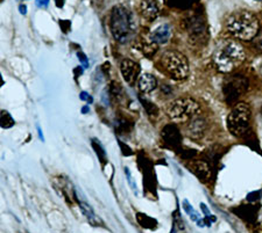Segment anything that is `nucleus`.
I'll return each instance as SVG.
<instances>
[{
    "mask_svg": "<svg viewBox=\"0 0 262 233\" xmlns=\"http://www.w3.org/2000/svg\"><path fill=\"white\" fill-rule=\"evenodd\" d=\"M246 54L243 45L236 41H224L215 48L212 63L215 70L222 73H231L243 64Z\"/></svg>",
    "mask_w": 262,
    "mask_h": 233,
    "instance_id": "f257e3e1",
    "label": "nucleus"
},
{
    "mask_svg": "<svg viewBox=\"0 0 262 233\" xmlns=\"http://www.w3.org/2000/svg\"><path fill=\"white\" fill-rule=\"evenodd\" d=\"M226 31L236 40L252 41L260 31V23L251 12L240 11L229 16L226 21Z\"/></svg>",
    "mask_w": 262,
    "mask_h": 233,
    "instance_id": "f03ea898",
    "label": "nucleus"
},
{
    "mask_svg": "<svg viewBox=\"0 0 262 233\" xmlns=\"http://www.w3.org/2000/svg\"><path fill=\"white\" fill-rule=\"evenodd\" d=\"M110 29L118 42L120 43L128 42L137 29L132 12L127 7L121 5L113 7L110 15Z\"/></svg>",
    "mask_w": 262,
    "mask_h": 233,
    "instance_id": "7ed1b4c3",
    "label": "nucleus"
},
{
    "mask_svg": "<svg viewBox=\"0 0 262 233\" xmlns=\"http://www.w3.org/2000/svg\"><path fill=\"white\" fill-rule=\"evenodd\" d=\"M160 70L174 80H185L189 77L190 66L187 57L176 50H167L159 61Z\"/></svg>",
    "mask_w": 262,
    "mask_h": 233,
    "instance_id": "20e7f679",
    "label": "nucleus"
},
{
    "mask_svg": "<svg viewBox=\"0 0 262 233\" xmlns=\"http://www.w3.org/2000/svg\"><path fill=\"white\" fill-rule=\"evenodd\" d=\"M227 128L233 136L243 139L252 133L251 108L247 103L238 102L233 106L227 116Z\"/></svg>",
    "mask_w": 262,
    "mask_h": 233,
    "instance_id": "39448f33",
    "label": "nucleus"
},
{
    "mask_svg": "<svg viewBox=\"0 0 262 233\" xmlns=\"http://www.w3.org/2000/svg\"><path fill=\"white\" fill-rule=\"evenodd\" d=\"M183 28L187 32L191 43L196 45L205 44L209 40V28L205 15L198 10L185 16L183 19Z\"/></svg>",
    "mask_w": 262,
    "mask_h": 233,
    "instance_id": "423d86ee",
    "label": "nucleus"
},
{
    "mask_svg": "<svg viewBox=\"0 0 262 233\" xmlns=\"http://www.w3.org/2000/svg\"><path fill=\"white\" fill-rule=\"evenodd\" d=\"M201 106L191 97H180L167 106L166 113L176 123H187L189 120L198 115Z\"/></svg>",
    "mask_w": 262,
    "mask_h": 233,
    "instance_id": "0eeeda50",
    "label": "nucleus"
},
{
    "mask_svg": "<svg viewBox=\"0 0 262 233\" xmlns=\"http://www.w3.org/2000/svg\"><path fill=\"white\" fill-rule=\"evenodd\" d=\"M248 79L242 74H233L224 80L223 93L227 105L234 106L240 96L248 90Z\"/></svg>",
    "mask_w": 262,
    "mask_h": 233,
    "instance_id": "6e6552de",
    "label": "nucleus"
},
{
    "mask_svg": "<svg viewBox=\"0 0 262 233\" xmlns=\"http://www.w3.org/2000/svg\"><path fill=\"white\" fill-rule=\"evenodd\" d=\"M206 129H208V122L200 114L189 120L185 124V133L190 138L195 139V141L204 137Z\"/></svg>",
    "mask_w": 262,
    "mask_h": 233,
    "instance_id": "1a4fd4ad",
    "label": "nucleus"
},
{
    "mask_svg": "<svg viewBox=\"0 0 262 233\" xmlns=\"http://www.w3.org/2000/svg\"><path fill=\"white\" fill-rule=\"evenodd\" d=\"M119 67L121 75L128 85L132 86V85L138 82L139 77H140V65L137 62H134L133 59L125 58L120 62Z\"/></svg>",
    "mask_w": 262,
    "mask_h": 233,
    "instance_id": "9d476101",
    "label": "nucleus"
},
{
    "mask_svg": "<svg viewBox=\"0 0 262 233\" xmlns=\"http://www.w3.org/2000/svg\"><path fill=\"white\" fill-rule=\"evenodd\" d=\"M161 137L171 149L179 151L182 147V134L176 124L164 125L161 131Z\"/></svg>",
    "mask_w": 262,
    "mask_h": 233,
    "instance_id": "9b49d317",
    "label": "nucleus"
},
{
    "mask_svg": "<svg viewBox=\"0 0 262 233\" xmlns=\"http://www.w3.org/2000/svg\"><path fill=\"white\" fill-rule=\"evenodd\" d=\"M188 167L202 182H208L212 177V166L206 160H190Z\"/></svg>",
    "mask_w": 262,
    "mask_h": 233,
    "instance_id": "f8f14e48",
    "label": "nucleus"
},
{
    "mask_svg": "<svg viewBox=\"0 0 262 233\" xmlns=\"http://www.w3.org/2000/svg\"><path fill=\"white\" fill-rule=\"evenodd\" d=\"M233 213L236 216H239L242 219H244L245 222L254 224L257 219V214H259V205H256L255 203L242 205L233 209Z\"/></svg>",
    "mask_w": 262,
    "mask_h": 233,
    "instance_id": "ddd939ff",
    "label": "nucleus"
},
{
    "mask_svg": "<svg viewBox=\"0 0 262 233\" xmlns=\"http://www.w3.org/2000/svg\"><path fill=\"white\" fill-rule=\"evenodd\" d=\"M139 11H140L143 18L148 21H154L160 13L158 3L155 0H141L140 5H139Z\"/></svg>",
    "mask_w": 262,
    "mask_h": 233,
    "instance_id": "4468645a",
    "label": "nucleus"
},
{
    "mask_svg": "<svg viewBox=\"0 0 262 233\" xmlns=\"http://www.w3.org/2000/svg\"><path fill=\"white\" fill-rule=\"evenodd\" d=\"M170 37H171V28L169 24L164 23V24H161V26H159L150 33L149 40L155 42V43H158L159 45H162V44L168 43V41L170 40Z\"/></svg>",
    "mask_w": 262,
    "mask_h": 233,
    "instance_id": "2eb2a0df",
    "label": "nucleus"
},
{
    "mask_svg": "<svg viewBox=\"0 0 262 233\" xmlns=\"http://www.w3.org/2000/svg\"><path fill=\"white\" fill-rule=\"evenodd\" d=\"M156 86H158V80L150 73H143L139 77L138 87L142 93H150L153 92Z\"/></svg>",
    "mask_w": 262,
    "mask_h": 233,
    "instance_id": "dca6fc26",
    "label": "nucleus"
},
{
    "mask_svg": "<svg viewBox=\"0 0 262 233\" xmlns=\"http://www.w3.org/2000/svg\"><path fill=\"white\" fill-rule=\"evenodd\" d=\"M78 203H79V208H81L83 215L85 216L86 219L89 220V223H90L92 226L96 227V226H103V225H104L103 222H101L98 216H97V215L94 213V210H92V208H91L90 205H89L88 203L81 202V201H78Z\"/></svg>",
    "mask_w": 262,
    "mask_h": 233,
    "instance_id": "f3484780",
    "label": "nucleus"
},
{
    "mask_svg": "<svg viewBox=\"0 0 262 233\" xmlns=\"http://www.w3.org/2000/svg\"><path fill=\"white\" fill-rule=\"evenodd\" d=\"M224 153V150L222 149L219 145H214V146H211L209 147L208 150L205 151L204 157H205V160L208 162L211 166H214L215 163L218 164V160L221 159V157Z\"/></svg>",
    "mask_w": 262,
    "mask_h": 233,
    "instance_id": "a211bd4d",
    "label": "nucleus"
},
{
    "mask_svg": "<svg viewBox=\"0 0 262 233\" xmlns=\"http://www.w3.org/2000/svg\"><path fill=\"white\" fill-rule=\"evenodd\" d=\"M139 50L143 54V56L147 58H151L155 56V54L158 53L159 50V44L155 43L151 40L148 41H142L140 44H139Z\"/></svg>",
    "mask_w": 262,
    "mask_h": 233,
    "instance_id": "6ab92c4d",
    "label": "nucleus"
},
{
    "mask_svg": "<svg viewBox=\"0 0 262 233\" xmlns=\"http://www.w3.org/2000/svg\"><path fill=\"white\" fill-rule=\"evenodd\" d=\"M115 129L119 135H128L133 129V122L126 117H118L115 122Z\"/></svg>",
    "mask_w": 262,
    "mask_h": 233,
    "instance_id": "aec40b11",
    "label": "nucleus"
},
{
    "mask_svg": "<svg viewBox=\"0 0 262 233\" xmlns=\"http://www.w3.org/2000/svg\"><path fill=\"white\" fill-rule=\"evenodd\" d=\"M137 220H138V223L145 228H149V230H155V228L158 227V220L149 217V216H147L146 214L138 213L137 214Z\"/></svg>",
    "mask_w": 262,
    "mask_h": 233,
    "instance_id": "412c9836",
    "label": "nucleus"
},
{
    "mask_svg": "<svg viewBox=\"0 0 262 233\" xmlns=\"http://www.w3.org/2000/svg\"><path fill=\"white\" fill-rule=\"evenodd\" d=\"M164 3H166L167 6L181 11L190 10L193 4H195L193 0H164Z\"/></svg>",
    "mask_w": 262,
    "mask_h": 233,
    "instance_id": "4be33fe9",
    "label": "nucleus"
},
{
    "mask_svg": "<svg viewBox=\"0 0 262 233\" xmlns=\"http://www.w3.org/2000/svg\"><path fill=\"white\" fill-rule=\"evenodd\" d=\"M124 90H122L121 85L117 82H112L108 86V95L111 99L116 101L124 100Z\"/></svg>",
    "mask_w": 262,
    "mask_h": 233,
    "instance_id": "5701e85b",
    "label": "nucleus"
},
{
    "mask_svg": "<svg viewBox=\"0 0 262 233\" xmlns=\"http://www.w3.org/2000/svg\"><path fill=\"white\" fill-rule=\"evenodd\" d=\"M140 101H141L143 108H145L146 113L148 114V115H149L150 117H158L159 116L158 106L151 102V101H149V100L143 99V97H140Z\"/></svg>",
    "mask_w": 262,
    "mask_h": 233,
    "instance_id": "b1692460",
    "label": "nucleus"
},
{
    "mask_svg": "<svg viewBox=\"0 0 262 233\" xmlns=\"http://www.w3.org/2000/svg\"><path fill=\"white\" fill-rule=\"evenodd\" d=\"M15 124V122L12 116L10 115V113L7 110H2V115H0V125L4 129H10Z\"/></svg>",
    "mask_w": 262,
    "mask_h": 233,
    "instance_id": "393cba45",
    "label": "nucleus"
},
{
    "mask_svg": "<svg viewBox=\"0 0 262 233\" xmlns=\"http://www.w3.org/2000/svg\"><path fill=\"white\" fill-rule=\"evenodd\" d=\"M92 147H94L96 154L98 156L100 163L101 164L106 163V153H105L104 147L101 146V144L97 141V139H92Z\"/></svg>",
    "mask_w": 262,
    "mask_h": 233,
    "instance_id": "a878e982",
    "label": "nucleus"
},
{
    "mask_svg": "<svg viewBox=\"0 0 262 233\" xmlns=\"http://www.w3.org/2000/svg\"><path fill=\"white\" fill-rule=\"evenodd\" d=\"M179 152V154L182 159L184 160H192L195 159V157L197 156V151L193 150V149H187V147H181V149L177 151Z\"/></svg>",
    "mask_w": 262,
    "mask_h": 233,
    "instance_id": "bb28decb",
    "label": "nucleus"
},
{
    "mask_svg": "<svg viewBox=\"0 0 262 233\" xmlns=\"http://www.w3.org/2000/svg\"><path fill=\"white\" fill-rule=\"evenodd\" d=\"M253 44H254V48L259 51H262V28H260L259 33L256 34V36L253 40Z\"/></svg>",
    "mask_w": 262,
    "mask_h": 233,
    "instance_id": "cd10ccee",
    "label": "nucleus"
},
{
    "mask_svg": "<svg viewBox=\"0 0 262 233\" xmlns=\"http://www.w3.org/2000/svg\"><path fill=\"white\" fill-rule=\"evenodd\" d=\"M183 206H184V210L187 211V214L191 216V219H193V220H198V219H197V215H196V213H195V211H193L191 204H190V203H189L188 201H184V202H183Z\"/></svg>",
    "mask_w": 262,
    "mask_h": 233,
    "instance_id": "c85d7f7f",
    "label": "nucleus"
},
{
    "mask_svg": "<svg viewBox=\"0 0 262 233\" xmlns=\"http://www.w3.org/2000/svg\"><path fill=\"white\" fill-rule=\"evenodd\" d=\"M261 198V192H254V193H251L248 194L247 196V201L249 203H256Z\"/></svg>",
    "mask_w": 262,
    "mask_h": 233,
    "instance_id": "c756f323",
    "label": "nucleus"
},
{
    "mask_svg": "<svg viewBox=\"0 0 262 233\" xmlns=\"http://www.w3.org/2000/svg\"><path fill=\"white\" fill-rule=\"evenodd\" d=\"M70 26H71V23L69 20H60V27L63 31V33H66V34L69 33Z\"/></svg>",
    "mask_w": 262,
    "mask_h": 233,
    "instance_id": "7c9ffc66",
    "label": "nucleus"
},
{
    "mask_svg": "<svg viewBox=\"0 0 262 233\" xmlns=\"http://www.w3.org/2000/svg\"><path fill=\"white\" fill-rule=\"evenodd\" d=\"M77 57L79 58V62L82 63L83 66H85V67H88V66H89V61H88V57H86L85 55H84L82 51H78V53H77Z\"/></svg>",
    "mask_w": 262,
    "mask_h": 233,
    "instance_id": "2f4dec72",
    "label": "nucleus"
},
{
    "mask_svg": "<svg viewBox=\"0 0 262 233\" xmlns=\"http://www.w3.org/2000/svg\"><path fill=\"white\" fill-rule=\"evenodd\" d=\"M119 144H120V147L122 150V153H124L125 156H132V150H130L127 145H125V144H122L121 142H119Z\"/></svg>",
    "mask_w": 262,
    "mask_h": 233,
    "instance_id": "473e14b6",
    "label": "nucleus"
},
{
    "mask_svg": "<svg viewBox=\"0 0 262 233\" xmlns=\"http://www.w3.org/2000/svg\"><path fill=\"white\" fill-rule=\"evenodd\" d=\"M81 99H82L83 101H86L88 103H91V102H92V97H91L90 94H89V93H86V92H82V93H81Z\"/></svg>",
    "mask_w": 262,
    "mask_h": 233,
    "instance_id": "72a5a7b5",
    "label": "nucleus"
},
{
    "mask_svg": "<svg viewBox=\"0 0 262 233\" xmlns=\"http://www.w3.org/2000/svg\"><path fill=\"white\" fill-rule=\"evenodd\" d=\"M74 72H75L76 77H79V75L82 74V67H76Z\"/></svg>",
    "mask_w": 262,
    "mask_h": 233,
    "instance_id": "f704fd0d",
    "label": "nucleus"
},
{
    "mask_svg": "<svg viewBox=\"0 0 262 233\" xmlns=\"http://www.w3.org/2000/svg\"><path fill=\"white\" fill-rule=\"evenodd\" d=\"M64 2L66 0H55V3H56V6L57 7H63V5H64Z\"/></svg>",
    "mask_w": 262,
    "mask_h": 233,
    "instance_id": "c9c22d12",
    "label": "nucleus"
},
{
    "mask_svg": "<svg viewBox=\"0 0 262 233\" xmlns=\"http://www.w3.org/2000/svg\"><path fill=\"white\" fill-rule=\"evenodd\" d=\"M161 90H162V91H164V92H166L167 94H169V93H171V88L169 87V86H163V87L161 88Z\"/></svg>",
    "mask_w": 262,
    "mask_h": 233,
    "instance_id": "e433bc0d",
    "label": "nucleus"
},
{
    "mask_svg": "<svg viewBox=\"0 0 262 233\" xmlns=\"http://www.w3.org/2000/svg\"><path fill=\"white\" fill-rule=\"evenodd\" d=\"M37 2H39V3H40V4H39V5H41V6H46V5H47L48 0H37Z\"/></svg>",
    "mask_w": 262,
    "mask_h": 233,
    "instance_id": "4c0bfd02",
    "label": "nucleus"
},
{
    "mask_svg": "<svg viewBox=\"0 0 262 233\" xmlns=\"http://www.w3.org/2000/svg\"><path fill=\"white\" fill-rule=\"evenodd\" d=\"M20 11L23 12V14H26V7H25L24 5L20 6Z\"/></svg>",
    "mask_w": 262,
    "mask_h": 233,
    "instance_id": "58836bf2",
    "label": "nucleus"
},
{
    "mask_svg": "<svg viewBox=\"0 0 262 233\" xmlns=\"http://www.w3.org/2000/svg\"><path fill=\"white\" fill-rule=\"evenodd\" d=\"M82 113H89V107H88V106H84L83 109H82Z\"/></svg>",
    "mask_w": 262,
    "mask_h": 233,
    "instance_id": "ea45409f",
    "label": "nucleus"
},
{
    "mask_svg": "<svg viewBox=\"0 0 262 233\" xmlns=\"http://www.w3.org/2000/svg\"><path fill=\"white\" fill-rule=\"evenodd\" d=\"M259 72H260V74L262 75V64L260 65V69H259Z\"/></svg>",
    "mask_w": 262,
    "mask_h": 233,
    "instance_id": "a19ab883",
    "label": "nucleus"
},
{
    "mask_svg": "<svg viewBox=\"0 0 262 233\" xmlns=\"http://www.w3.org/2000/svg\"><path fill=\"white\" fill-rule=\"evenodd\" d=\"M256 2H260V3H262V0H256Z\"/></svg>",
    "mask_w": 262,
    "mask_h": 233,
    "instance_id": "79ce46f5",
    "label": "nucleus"
},
{
    "mask_svg": "<svg viewBox=\"0 0 262 233\" xmlns=\"http://www.w3.org/2000/svg\"><path fill=\"white\" fill-rule=\"evenodd\" d=\"M261 226H262V224H261Z\"/></svg>",
    "mask_w": 262,
    "mask_h": 233,
    "instance_id": "37998d69",
    "label": "nucleus"
}]
</instances>
